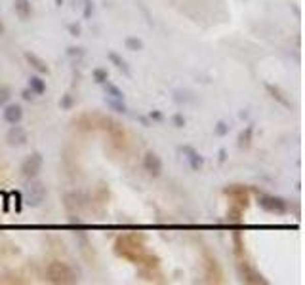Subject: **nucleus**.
Segmentation results:
<instances>
[{
    "mask_svg": "<svg viewBox=\"0 0 305 285\" xmlns=\"http://www.w3.org/2000/svg\"><path fill=\"white\" fill-rule=\"evenodd\" d=\"M6 141L10 147H23L25 142L29 141V133H27V129L21 128L19 124H14V126L10 128V131H8Z\"/></svg>",
    "mask_w": 305,
    "mask_h": 285,
    "instance_id": "423d86ee",
    "label": "nucleus"
},
{
    "mask_svg": "<svg viewBox=\"0 0 305 285\" xmlns=\"http://www.w3.org/2000/svg\"><path fill=\"white\" fill-rule=\"evenodd\" d=\"M46 274H48V279L52 283H77L79 281L77 272L67 263H61V261H52L46 266Z\"/></svg>",
    "mask_w": 305,
    "mask_h": 285,
    "instance_id": "f257e3e1",
    "label": "nucleus"
},
{
    "mask_svg": "<svg viewBox=\"0 0 305 285\" xmlns=\"http://www.w3.org/2000/svg\"><path fill=\"white\" fill-rule=\"evenodd\" d=\"M151 118H157V120H160V118H162V114H160V112H152Z\"/></svg>",
    "mask_w": 305,
    "mask_h": 285,
    "instance_id": "cd10ccee",
    "label": "nucleus"
},
{
    "mask_svg": "<svg viewBox=\"0 0 305 285\" xmlns=\"http://www.w3.org/2000/svg\"><path fill=\"white\" fill-rule=\"evenodd\" d=\"M94 80L97 82V84H105L107 80H109V72H107V69H101V67H97V69H94Z\"/></svg>",
    "mask_w": 305,
    "mask_h": 285,
    "instance_id": "a211bd4d",
    "label": "nucleus"
},
{
    "mask_svg": "<svg viewBox=\"0 0 305 285\" xmlns=\"http://www.w3.org/2000/svg\"><path fill=\"white\" fill-rule=\"evenodd\" d=\"M29 90L35 95H44L46 93V80H42L40 76H37V74H33L29 78Z\"/></svg>",
    "mask_w": 305,
    "mask_h": 285,
    "instance_id": "f8f14e48",
    "label": "nucleus"
},
{
    "mask_svg": "<svg viewBox=\"0 0 305 285\" xmlns=\"http://www.w3.org/2000/svg\"><path fill=\"white\" fill-rule=\"evenodd\" d=\"M2 116H4V120L8 124H19L23 120V107L21 105H17V103H8L4 105V110H2Z\"/></svg>",
    "mask_w": 305,
    "mask_h": 285,
    "instance_id": "6e6552de",
    "label": "nucleus"
},
{
    "mask_svg": "<svg viewBox=\"0 0 305 285\" xmlns=\"http://www.w3.org/2000/svg\"><path fill=\"white\" fill-rule=\"evenodd\" d=\"M214 133L216 135H219V137H225L227 133H229V124L227 122H223V120H219L216 126H214Z\"/></svg>",
    "mask_w": 305,
    "mask_h": 285,
    "instance_id": "412c9836",
    "label": "nucleus"
},
{
    "mask_svg": "<svg viewBox=\"0 0 305 285\" xmlns=\"http://www.w3.org/2000/svg\"><path fill=\"white\" fill-rule=\"evenodd\" d=\"M260 207H263L269 213H286L288 211V202L284 198H278V196H262L260 198Z\"/></svg>",
    "mask_w": 305,
    "mask_h": 285,
    "instance_id": "20e7f679",
    "label": "nucleus"
},
{
    "mask_svg": "<svg viewBox=\"0 0 305 285\" xmlns=\"http://www.w3.org/2000/svg\"><path fill=\"white\" fill-rule=\"evenodd\" d=\"M175 128H183L185 126V118H183V114H174V118H172Z\"/></svg>",
    "mask_w": 305,
    "mask_h": 285,
    "instance_id": "5701e85b",
    "label": "nucleus"
},
{
    "mask_svg": "<svg viewBox=\"0 0 305 285\" xmlns=\"http://www.w3.org/2000/svg\"><path fill=\"white\" fill-rule=\"evenodd\" d=\"M124 46H126V50H130V51H139V50H143V40L138 38V36H128V38L124 40Z\"/></svg>",
    "mask_w": 305,
    "mask_h": 285,
    "instance_id": "dca6fc26",
    "label": "nucleus"
},
{
    "mask_svg": "<svg viewBox=\"0 0 305 285\" xmlns=\"http://www.w3.org/2000/svg\"><path fill=\"white\" fill-rule=\"evenodd\" d=\"M12 99V88L10 86H0V107L8 105Z\"/></svg>",
    "mask_w": 305,
    "mask_h": 285,
    "instance_id": "6ab92c4d",
    "label": "nucleus"
},
{
    "mask_svg": "<svg viewBox=\"0 0 305 285\" xmlns=\"http://www.w3.org/2000/svg\"><path fill=\"white\" fill-rule=\"evenodd\" d=\"M252 133H254V126L250 124V126H246V131H242V133H240V137H239V147H240V149H246V147H250Z\"/></svg>",
    "mask_w": 305,
    "mask_h": 285,
    "instance_id": "f3484780",
    "label": "nucleus"
},
{
    "mask_svg": "<svg viewBox=\"0 0 305 285\" xmlns=\"http://www.w3.org/2000/svg\"><path fill=\"white\" fill-rule=\"evenodd\" d=\"M265 90H267V92L271 93V97H273V99L278 101L281 105H284V107H290V101H288V99H286V97H284V93L281 92V90H278L276 86L265 84Z\"/></svg>",
    "mask_w": 305,
    "mask_h": 285,
    "instance_id": "ddd939ff",
    "label": "nucleus"
},
{
    "mask_svg": "<svg viewBox=\"0 0 305 285\" xmlns=\"http://www.w3.org/2000/svg\"><path fill=\"white\" fill-rule=\"evenodd\" d=\"M25 59H27V63H29L37 72H42V74H48V72H50V67H48V63L44 61L42 57H38L37 53H31V51H27V53H25Z\"/></svg>",
    "mask_w": 305,
    "mask_h": 285,
    "instance_id": "9d476101",
    "label": "nucleus"
},
{
    "mask_svg": "<svg viewBox=\"0 0 305 285\" xmlns=\"http://www.w3.org/2000/svg\"><path fill=\"white\" fill-rule=\"evenodd\" d=\"M94 12V6H92V2L86 0V10H84V17H90V14Z\"/></svg>",
    "mask_w": 305,
    "mask_h": 285,
    "instance_id": "b1692460",
    "label": "nucleus"
},
{
    "mask_svg": "<svg viewBox=\"0 0 305 285\" xmlns=\"http://www.w3.org/2000/svg\"><path fill=\"white\" fill-rule=\"evenodd\" d=\"M33 97H35V93L31 92L29 88H27V90H23V99H25V101H31Z\"/></svg>",
    "mask_w": 305,
    "mask_h": 285,
    "instance_id": "393cba45",
    "label": "nucleus"
},
{
    "mask_svg": "<svg viewBox=\"0 0 305 285\" xmlns=\"http://www.w3.org/2000/svg\"><path fill=\"white\" fill-rule=\"evenodd\" d=\"M42 165H44V158L40 152H33L29 156L23 160L21 164V175L25 179H35L42 171Z\"/></svg>",
    "mask_w": 305,
    "mask_h": 285,
    "instance_id": "7ed1b4c3",
    "label": "nucleus"
},
{
    "mask_svg": "<svg viewBox=\"0 0 305 285\" xmlns=\"http://www.w3.org/2000/svg\"><path fill=\"white\" fill-rule=\"evenodd\" d=\"M73 105H74V99H73V95H71V93H67V95H63V99L59 101V107L65 108V110H69V108H73Z\"/></svg>",
    "mask_w": 305,
    "mask_h": 285,
    "instance_id": "4be33fe9",
    "label": "nucleus"
},
{
    "mask_svg": "<svg viewBox=\"0 0 305 285\" xmlns=\"http://www.w3.org/2000/svg\"><path fill=\"white\" fill-rule=\"evenodd\" d=\"M239 270H240L242 279H244L246 283H267V279H263L262 274L256 270L254 266H250L246 261H242V263L239 264Z\"/></svg>",
    "mask_w": 305,
    "mask_h": 285,
    "instance_id": "0eeeda50",
    "label": "nucleus"
},
{
    "mask_svg": "<svg viewBox=\"0 0 305 285\" xmlns=\"http://www.w3.org/2000/svg\"><path fill=\"white\" fill-rule=\"evenodd\" d=\"M223 160H225V150L221 149L219 150V162H223Z\"/></svg>",
    "mask_w": 305,
    "mask_h": 285,
    "instance_id": "bb28decb",
    "label": "nucleus"
},
{
    "mask_svg": "<svg viewBox=\"0 0 305 285\" xmlns=\"http://www.w3.org/2000/svg\"><path fill=\"white\" fill-rule=\"evenodd\" d=\"M109 59H111V63L115 65L116 69H120V71H122L126 76H130V69H128V65H126V61H124L122 57L118 55L116 51H109Z\"/></svg>",
    "mask_w": 305,
    "mask_h": 285,
    "instance_id": "4468645a",
    "label": "nucleus"
},
{
    "mask_svg": "<svg viewBox=\"0 0 305 285\" xmlns=\"http://www.w3.org/2000/svg\"><path fill=\"white\" fill-rule=\"evenodd\" d=\"M182 152L185 154V158H187V162H189V165L193 167V169L195 171L202 169L204 158L200 156V152H198V150H195L193 147H182Z\"/></svg>",
    "mask_w": 305,
    "mask_h": 285,
    "instance_id": "1a4fd4ad",
    "label": "nucleus"
},
{
    "mask_svg": "<svg viewBox=\"0 0 305 285\" xmlns=\"http://www.w3.org/2000/svg\"><path fill=\"white\" fill-rule=\"evenodd\" d=\"M31 183L25 188V204L31 207H38L42 206V202L46 200V186L40 181H35V179H29Z\"/></svg>",
    "mask_w": 305,
    "mask_h": 285,
    "instance_id": "f03ea898",
    "label": "nucleus"
},
{
    "mask_svg": "<svg viewBox=\"0 0 305 285\" xmlns=\"http://www.w3.org/2000/svg\"><path fill=\"white\" fill-rule=\"evenodd\" d=\"M69 31L73 33V36H79L80 35V27H79V25H71V27H69Z\"/></svg>",
    "mask_w": 305,
    "mask_h": 285,
    "instance_id": "a878e982",
    "label": "nucleus"
},
{
    "mask_svg": "<svg viewBox=\"0 0 305 285\" xmlns=\"http://www.w3.org/2000/svg\"><path fill=\"white\" fill-rule=\"evenodd\" d=\"M107 105H109L111 108H113V110H115V112H126V110H128V108H126V105H124V101L122 99H109V97H107Z\"/></svg>",
    "mask_w": 305,
    "mask_h": 285,
    "instance_id": "aec40b11",
    "label": "nucleus"
},
{
    "mask_svg": "<svg viewBox=\"0 0 305 285\" xmlns=\"http://www.w3.org/2000/svg\"><path fill=\"white\" fill-rule=\"evenodd\" d=\"M103 86H105V93H107L109 99H124V93L118 86H115L113 82H109V80H107Z\"/></svg>",
    "mask_w": 305,
    "mask_h": 285,
    "instance_id": "2eb2a0df",
    "label": "nucleus"
},
{
    "mask_svg": "<svg viewBox=\"0 0 305 285\" xmlns=\"http://www.w3.org/2000/svg\"><path fill=\"white\" fill-rule=\"evenodd\" d=\"M143 169L151 175V177H159L160 173H162V160L157 152H145V156H143Z\"/></svg>",
    "mask_w": 305,
    "mask_h": 285,
    "instance_id": "39448f33",
    "label": "nucleus"
},
{
    "mask_svg": "<svg viewBox=\"0 0 305 285\" xmlns=\"http://www.w3.org/2000/svg\"><path fill=\"white\" fill-rule=\"evenodd\" d=\"M15 14L19 15L21 19H29L33 14V8H31V0H15Z\"/></svg>",
    "mask_w": 305,
    "mask_h": 285,
    "instance_id": "9b49d317",
    "label": "nucleus"
}]
</instances>
